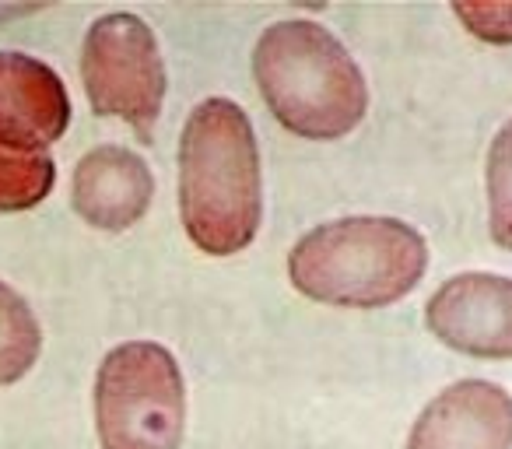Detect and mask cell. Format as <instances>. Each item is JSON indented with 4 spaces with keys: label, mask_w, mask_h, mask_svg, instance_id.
I'll return each mask as SVG.
<instances>
[{
    "label": "cell",
    "mask_w": 512,
    "mask_h": 449,
    "mask_svg": "<svg viewBox=\"0 0 512 449\" xmlns=\"http://www.w3.org/2000/svg\"><path fill=\"white\" fill-rule=\"evenodd\" d=\"M155 176L137 151L120 144L92 148L71 179V204L99 232H127L148 214Z\"/></svg>",
    "instance_id": "obj_9"
},
{
    "label": "cell",
    "mask_w": 512,
    "mask_h": 449,
    "mask_svg": "<svg viewBox=\"0 0 512 449\" xmlns=\"http://www.w3.org/2000/svg\"><path fill=\"white\" fill-rule=\"evenodd\" d=\"M57 165L50 155H29L0 144V214L32 211L50 197Z\"/></svg>",
    "instance_id": "obj_11"
},
{
    "label": "cell",
    "mask_w": 512,
    "mask_h": 449,
    "mask_svg": "<svg viewBox=\"0 0 512 449\" xmlns=\"http://www.w3.org/2000/svg\"><path fill=\"white\" fill-rule=\"evenodd\" d=\"M81 81L95 113L130 123L151 144L165 102V64L144 18L113 11L92 22L81 43Z\"/></svg>",
    "instance_id": "obj_5"
},
{
    "label": "cell",
    "mask_w": 512,
    "mask_h": 449,
    "mask_svg": "<svg viewBox=\"0 0 512 449\" xmlns=\"http://www.w3.org/2000/svg\"><path fill=\"white\" fill-rule=\"evenodd\" d=\"M15 15H25V8H0V22H4V18H15Z\"/></svg>",
    "instance_id": "obj_14"
},
{
    "label": "cell",
    "mask_w": 512,
    "mask_h": 449,
    "mask_svg": "<svg viewBox=\"0 0 512 449\" xmlns=\"http://www.w3.org/2000/svg\"><path fill=\"white\" fill-rule=\"evenodd\" d=\"M179 214L207 257H235L260 232L264 179L249 116L232 99H204L179 137Z\"/></svg>",
    "instance_id": "obj_1"
},
{
    "label": "cell",
    "mask_w": 512,
    "mask_h": 449,
    "mask_svg": "<svg viewBox=\"0 0 512 449\" xmlns=\"http://www.w3.org/2000/svg\"><path fill=\"white\" fill-rule=\"evenodd\" d=\"M407 449H512V397L488 379H463L425 404Z\"/></svg>",
    "instance_id": "obj_8"
},
{
    "label": "cell",
    "mask_w": 512,
    "mask_h": 449,
    "mask_svg": "<svg viewBox=\"0 0 512 449\" xmlns=\"http://www.w3.org/2000/svg\"><path fill=\"white\" fill-rule=\"evenodd\" d=\"M186 386L176 358L155 341L113 348L95 376V428L102 449H179Z\"/></svg>",
    "instance_id": "obj_4"
},
{
    "label": "cell",
    "mask_w": 512,
    "mask_h": 449,
    "mask_svg": "<svg viewBox=\"0 0 512 449\" xmlns=\"http://www.w3.org/2000/svg\"><path fill=\"white\" fill-rule=\"evenodd\" d=\"M425 267V236L407 221L376 214L327 221L288 253V281L295 292L344 309L393 306L418 288Z\"/></svg>",
    "instance_id": "obj_3"
},
{
    "label": "cell",
    "mask_w": 512,
    "mask_h": 449,
    "mask_svg": "<svg viewBox=\"0 0 512 449\" xmlns=\"http://www.w3.org/2000/svg\"><path fill=\"white\" fill-rule=\"evenodd\" d=\"M453 15L484 43L512 46V0H502V4H495V0H477V4L456 0Z\"/></svg>",
    "instance_id": "obj_13"
},
{
    "label": "cell",
    "mask_w": 512,
    "mask_h": 449,
    "mask_svg": "<svg viewBox=\"0 0 512 449\" xmlns=\"http://www.w3.org/2000/svg\"><path fill=\"white\" fill-rule=\"evenodd\" d=\"M484 183H488L491 239L502 250H512V120L491 141Z\"/></svg>",
    "instance_id": "obj_12"
},
{
    "label": "cell",
    "mask_w": 512,
    "mask_h": 449,
    "mask_svg": "<svg viewBox=\"0 0 512 449\" xmlns=\"http://www.w3.org/2000/svg\"><path fill=\"white\" fill-rule=\"evenodd\" d=\"M425 327L460 355L512 358V278L456 274L428 299Z\"/></svg>",
    "instance_id": "obj_6"
},
{
    "label": "cell",
    "mask_w": 512,
    "mask_h": 449,
    "mask_svg": "<svg viewBox=\"0 0 512 449\" xmlns=\"http://www.w3.org/2000/svg\"><path fill=\"white\" fill-rule=\"evenodd\" d=\"M43 351V327L32 306L0 281V386H11L32 372Z\"/></svg>",
    "instance_id": "obj_10"
},
{
    "label": "cell",
    "mask_w": 512,
    "mask_h": 449,
    "mask_svg": "<svg viewBox=\"0 0 512 449\" xmlns=\"http://www.w3.org/2000/svg\"><path fill=\"white\" fill-rule=\"evenodd\" d=\"M71 127V95L60 74L39 57L0 50V144L50 155Z\"/></svg>",
    "instance_id": "obj_7"
},
{
    "label": "cell",
    "mask_w": 512,
    "mask_h": 449,
    "mask_svg": "<svg viewBox=\"0 0 512 449\" xmlns=\"http://www.w3.org/2000/svg\"><path fill=\"white\" fill-rule=\"evenodd\" d=\"M253 78L274 120L306 141L351 134L369 109V85L348 46L306 18L264 29L253 50Z\"/></svg>",
    "instance_id": "obj_2"
}]
</instances>
